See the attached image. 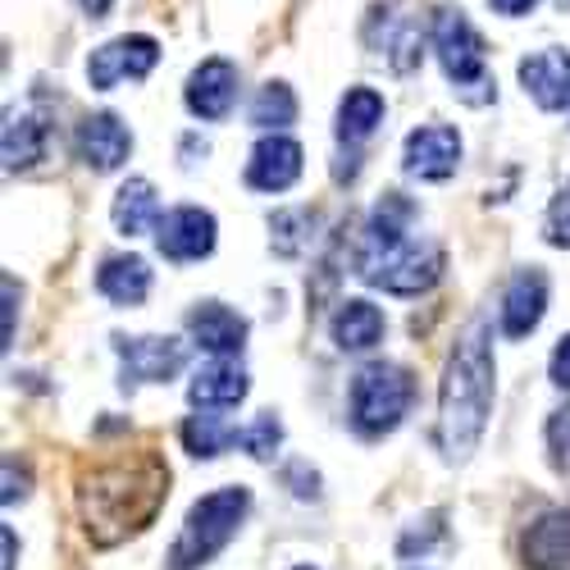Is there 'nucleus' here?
<instances>
[{"label":"nucleus","mask_w":570,"mask_h":570,"mask_svg":"<svg viewBox=\"0 0 570 570\" xmlns=\"http://www.w3.org/2000/svg\"><path fill=\"white\" fill-rule=\"evenodd\" d=\"M297 178H302V141L283 137V132H265L252 147L247 183L256 193H288Z\"/></svg>","instance_id":"ddd939ff"},{"label":"nucleus","mask_w":570,"mask_h":570,"mask_svg":"<svg viewBox=\"0 0 570 570\" xmlns=\"http://www.w3.org/2000/svg\"><path fill=\"white\" fill-rule=\"evenodd\" d=\"M14 315H19V283L6 274V347H14Z\"/></svg>","instance_id":"2f4dec72"},{"label":"nucleus","mask_w":570,"mask_h":570,"mask_svg":"<svg viewBox=\"0 0 570 570\" xmlns=\"http://www.w3.org/2000/svg\"><path fill=\"white\" fill-rule=\"evenodd\" d=\"M187 338L206 356H237L247 347V320L224 302H197L187 315Z\"/></svg>","instance_id":"4468645a"},{"label":"nucleus","mask_w":570,"mask_h":570,"mask_svg":"<svg viewBox=\"0 0 570 570\" xmlns=\"http://www.w3.org/2000/svg\"><path fill=\"white\" fill-rule=\"evenodd\" d=\"M520 82H525V91L543 110H566L570 106V56L552 46V51L520 60Z\"/></svg>","instance_id":"6ab92c4d"},{"label":"nucleus","mask_w":570,"mask_h":570,"mask_svg":"<svg viewBox=\"0 0 570 570\" xmlns=\"http://www.w3.org/2000/svg\"><path fill=\"white\" fill-rule=\"evenodd\" d=\"M384 328H389L384 311H379L374 302L347 297L334 311V320H328V338H334L338 352H370V347H379V338H384Z\"/></svg>","instance_id":"aec40b11"},{"label":"nucleus","mask_w":570,"mask_h":570,"mask_svg":"<svg viewBox=\"0 0 570 570\" xmlns=\"http://www.w3.org/2000/svg\"><path fill=\"white\" fill-rule=\"evenodd\" d=\"M156 247L165 261L187 265V261H202L215 252V215L202 206H178L160 219L156 228Z\"/></svg>","instance_id":"9d476101"},{"label":"nucleus","mask_w":570,"mask_h":570,"mask_svg":"<svg viewBox=\"0 0 570 570\" xmlns=\"http://www.w3.org/2000/svg\"><path fill=\"white\" fill-rule=\"evenodd\" d=\"M233 443H237V430H233L224 415H215V411H197V415L183 420V448L193 452V456H202V461L228 452Z\"/></svg>","instance_id":"393cba45"},{"label":"nucleus","mask_w":570,"mask_h":570,"mask_svg":"<svg viewBox=\"0 0 570 570\" xmlns=\"http://www.w3.org/2000/svg\"><path fill=\"white\" fill-rule=\"evenodd\" d=\"M356 278L393 297L430 293L443 278V252L415 233V206L402 193H389L374 206L356 252Z\"/></svg>","instance_id":"f257e3e1"},{"label":"nucleus","mask_w":570,"mask_h":570,"mask_svg":"<svg viewBox=\"0 0 570 570\" xmlns=\"http://www.w3.org/2000/svg\"><path fill=\"white\" fill-rule=\"evenodd\" d=\"M489 6H493L498 14H507V19H520V14H530L539 0H489Z\"/></svg>","instance_id":"473e14b6"},{"label":"nucleus","mask_w":570,"mask_h":570,"mask_svg":"<svg viewBox=\"0 0 570 570\" xmlns=\"http://www.w3.org/2000/svg\"><path fill=\"white\" fill-rule=\"evenodd\" d=\"M73 147H78V160H82L87 169L110 174V169H119V165L128 160V151H132V132H128V124H124L119 115L97 110V115H87V119L78 124Z\"/></svg>","instance_id":"9b49d317"},{"label":"nucleus","mask_w":570,"mask_h":570,"mask_svg":"<svg viewBox=\"0 0 570 570\" xmlns=\"http://www.w3.org/2000/svg\"><path fill=\"white\" fill-rule=\"evenodd\" d=\"M247 511H252V493L243 484L215 489L202 502H193V511H187L183 530H178V539L169 548V570H202V566H210L233 543V534L243 530Z\"/></svg>","instance_id":"20e7f679"},{"label":"nucleus","mask_w":570,"mask_h":570,"mask_svg":"<svg viewBox=\"0 0 570 570\" xmlns=\"http://www.w3.org/2000/svg\"><path fill=\"white\" fill-rule=\"evenodd\" d=\"M0 543H6V566H0V570H14V530L10 525L0 530Z\"/></svg>","instance_id":"f704fd0d"},{"label":"nucleus","mask_w":570,"mask_h":570,"mask_svg":"<svg viewBox=\"0 0 570 570\" xmlns=\"http://www.w3.org/2000/svg\"><path fill=\"white\" fill-rule=\"evenodd\" d=\"M493 411V324L470 320L456 338L439 389V448L448 461H470Z\"/></svg>","instance_id":"7ed1b4c3"},{"label":"nucleus","mask_w":570,"mask_h":570,"mask_svg":"<svg viewBox=\"0 0 570 570\" xmlns=\"http://www.w3.org/2000/svg\"><path fill=\"white\" fill-rule=\"evenodd\" d=\"M461 165V132L448 124H424L406 137L402 147V169L420 183H443Z\"/></svg>","instance_id":"1a4fd4ad"},{"label":"nucleus","mask_w":570,"mask_h":570,"mask_svg":"<svg viewBox=\"0 0 570 570\" xmlns=\"http://www.w3.org/2000/svg\"><path fill=\"white\" fill-rule=\"evenodd\" d=\"M252 124L265 132H283L288 124H297V97L288 82H265L252 101Z\"/></svg>","instance_id":"a878e982"},{"label":"nucleus","mask_w":570,"mask_h":570,"mask_svg":"<svg viewBox=\"0 0 570 570\" xmlns=\"http://www.w3.org/2000/svg\"><path fill=\"white\" fill-rule=\"evenodd\" d=\"M434 51H439V65H443V73H448V82H452V91L461 101H470V106L493 101L484 41L461 10H439L434 14Z\"/></svg>","instance_id":"423d86ee"},{"label":"nucleus","mask_w":570,"mask_h":570,"mask_svg":"<svg viewBox=\"0 0 570 570\" xmlns=\"http://www.w3.org/2000/svg\"><path fill=\"white\" fill-rule=\"evenodd\" d=\"M543 311H548V274L543 269H520L507 283V297H502V334L507 338H530L543 324Z\"/></svg>","instance_id":"2eb2a0df"},{"label":"nucleus","mask_w":570,"mask_h":570,"mask_svg":"<svg viewBox=\"0 0 570 570\" xmlns=\"http://www.w3.org/2000/svg\"><path fill=\"white\" fill-rule=\"evenodd\" d=\"M183 101H187V110H193L197 119H206V124L228 119V110L237 106V69L228 60H219V56L202 60L193 69V78H187V87H183Z\"/></svg>","instance_id":"f8f14e48"},{"label":"nucleus","mask_w":570,"mask_h":570,"mask_svg":"<svg viewBox=\"0 0 570 570\" xmlns=\"http://www.w3.org/2000/svg\"><path fill=\"white\" fill-rule=\"evenodd\" d=\"M520 557L530 570H570V511H543L520 539Z\"/></svg>","instance_id":"f3484780"},{"label":"nucleus","mask_w":570,"mask_h":570,"mask_svg":"<svg viewBox=\"0 0 570 570\" xmlns=\"http://www.w3.org/2000/svg\"><path fill=\"white\" fill-rule=\"evenodd\" d=\"M411 402H415V379L393 361H370V365H361L352 374L347 411H352V424L365 439L393 434L397 424L406 420Z\"/></svg>","instance_id":"39448f33"},{"label":"nucleus","mask_w":570,"mask_h":570,"mask_svg":"<svg viewBox=\"0 0 570 570\" xmlns=\"http://www.w3.org/2000/svg\"><path fill=\"white\" fill-rule=\"evenodd\" d=\"M115 228L124 233V237H137V233H151V228H160V197H156V187L147 183V178H128L124 187H119V197H115Z\"/></svg>","instance_id":"4be33fe9"},{"label":"nucleus","mask_w":570,"mask_h":570,"mask_svg":"<svg viewBox=\"0 0 570 570\" xmlns=\"http://www.w3.org/2000/svg\"><path fill=\"white\" fill-rule=\"evenodd\" d=\"M78 6H82L91 19H106V14L115 10V0H78Z\"/></svg>","instance_id":"72a5a7b5"},{"label":"nucleus","mask_w":570,"mask_h":570,"mask_svg":"<svg viewBox=\"0 0 570 570\" xmlns=\"http://www.w3.org/2000/svg\"><path fill=\"white\" fill-rule=\"evenodd\" d=\"M247 370L237 365L233 356H215L210 365H202L187 384V397H193L197 411H224V406H237L247 397Z\"/></svg>","instance_id":"a211bd4d"},{"label":"nucleus","mask_w":570,"mask_h":570,"mask_svg":"<svg viewBox=\"0 0 570 570\" xmlns=\"http://www.w3.org/2000/svg\"><path fill=\"white\" fill-rule=\"evenodd\" d=\"M97 288L115 306H137L141 297L151 293V265L141 261V256H110L97 269Z\"/></svg>","instance_id":"412c9836"},{"label":"nucleus","mask_w":570,"mask_h":570,"mask_svg":"<svg viewBox=\"0 0 570 570\" xmlns=\"http://www.w3.org/2000/svg\"><path fill=\"white\" fill-rule=\"evenodd\" d=\"M0 151H6V169L23 174L51 156V119L41 110H10L6 132H0Z\"/></svg>","instance_id":"dca6fc26"},{"label":"nucleus","mask_w":570,"mask_h":570,"mask_svg":"<svg viewBox=\"0 0 570 570\" xmlns=\"http://www.w3.org/2000/svg\"><path fill=\"white\" fill-rule=\"evenodd\" d=\"M379 124H384V97L374 87H352L338 101V141L347 147H361Z\"/></svg>","instance_id":"5701e85b"},{"label":"nucleus","mask_w":570,"mask_h":570,"mask_svg":"<svg viewBox=\"0 0 570 570\" xmlns=\"http://www.w3.org/2000/svg\"><path fill=\"white\" fill-rule=\"evenodd\" d=\"M379 19H384V37H370V46L397 73H411L420 65V23L411 14H379Z\"/></svg>","instance_id":"b1692460"},{"label":"nucleus","mask_w":570,"mask_h":570,"mask_svg":"<svg viewBox=\"0 0 570 570\" xmlns=\"http://www.w3.org/2000/svg\"><path fill=\"white\" fill-rule=\"evenodd\" d=\"M548 452H552V465L561 474H570V406H561L548 420Z\"/></svg>","instance_id":"c85d7f7f"},{"label":"nucleus","mask_w":570,"mask_h":570,"mask_svg":"<svg viewBox=\"0 0 570 570\" xmlns=\"http://www.w3.org/2000/svg\"><path fill=\"white\" fill-rule=\"evenodd\" d=\"M165 498H169V470L156 456H137V461H115L82 474L78 511L91 543L115 548L128 534L147 530L160 515Z\"/></svg>","instance_id":"f03ea898"},{"label":"nucleus","mask_w":570,"mask_h":570,"mask_svg":"<svg viewBox=\"0 0 570 570\" xmlns=\"http://www.w3.org/2000/svg\"><path fill=\"white\" fill-rule=\"evenodd\" d=\"M552 384L557 389H570V334L557 343V352H552Z\"/></svg>","instance_id":"7c9ffc66"},{"label":"nucleus","mask_w":570,"mask_h":570,"mask_svg":"<svg viewBox=\"0 0 570 570\" xmlns=\"http://www.w3.org/2000/svg\"><path fill=\"white\" fill-rule=\"evenodd\" d=\"M115 352H119L124 389H132V384H169V379L183 370V361H187V347L178 338H160V334L115 338Z\"/></svg>","instance_id":"0eeeda50"},{"label":"nucleus","mask_w":570,"mask_h":570,"mask_svg":"<svg viewBox=\"0 0 570 570\" xmlns=\"http://www.w3.org/2000/svg\"><path fill=\"white\" fill-rule=\"evenodd\" d=\"M297 570H311V566H297Z\"/></svg>","instance_id":"c9c22d12"},{"label":"nucleus","mask_w":570,"mask_h":570,"mask_svg":"<svg viewBox=\"0 0 570 570\" xmlns=\"http://www.w3.org/2000/svg\"><path fill=\"white\" fill-rule=\"evenodd\" d=\"M315 219H311V210H278L274 219H269V228H274V252L278 256H302L306 247H311V237L302 233V228H311Z\"/></svg>","instance_id":"bb28decb"},{"label":"nucleus","mask_w":570,"mask_h":570,"mask_svg":"<svg viewBox=\"0 0 570 570\" xmlns=\"http://www.w3.org/2000/svg\"><path fill=\"white\" fill-rule=\"evenodd\" d=\"M156 60H160L156 37H141V32L115 37V41H106V46H97V51H91V60H87V82L97 87V91H110V87L124 82V78H147V73L156 69Z\"/></svg>","instance_id":"6e6552de"},{"label":"nucleus","mask_w":570,"mask_h":570,"mask_svg":"<svg viewBox=\"0 0 570 570\" xmlns=\"http://www.w3.org/2000/svg\"><path fill=\"white\" fill-rule=\"evenodd\" d=\"M548 243L552 247H570V193H561L548 206Z\"/></svg>","instance_id":"c756f323"},{"label":"nucleus","mask_w":570,"mask_h":570,"mask_svg":"<svg viewBox=\"0 0 570 570\" xmlns=\"http://www.w3.org/2000/svg\"><path fill=\"white\" fill-rule=\"evenodd\" d=\"M278 443H283V424L265 411V415H256L247 430H237V448H243L252 461H274V452H278Z\"/></svg>","instance_id":"cd10ccee"}]
</instances>
